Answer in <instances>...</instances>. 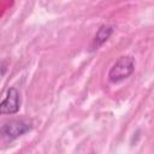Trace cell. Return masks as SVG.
<instances>
[{
	"label": "cell",
	"instance_id": "277c9868",
	"mask_svg": "<svg viewBox=\"0 0 154 154\" xmlns=\"http://www.w3.org/2000/svg\"><path fill=\"white\" fill-rule=\"evenodd\" d=\"M112 32H113V28L111 25H106L105 24V25L100 26V29L97 30V32L95 35V38H94V48H97L101 45H103L109 38Z\"/></svg>",
	"mask_w": 154,
	"mask_h": 154
},
{
	"label": "cell",
	"instance_id": "6da1fadb",
	"mask_svg": "<svg viewBox=\"0 0 154 154\" xmlns=\"http://www.w3.org/2000/svg\"><path fill=\"white\" fill-rule=\"evenodd\" d=\"M135 70V59L130 55H122L113 64L108 72V79L112 83L122 82L128 78Z\"/></svg>",
	"mask_w": 154,
	"mask_h": 154
},
{
	"label": "cell",
	"instance_id": "7a4b0ae2",
	"mask_svg": "<svg viewBox=\"0 0 154 154\" xmlns=\"http://www.w3.org/2000/svg\"><path fill=\"white\" fill-rule=\"evenodd\" d=\"M31 129V123L26 120H11L1 126L0 135L6 140H14Z\"/></svg>",
	"mask_w": 154,
	"mask_h": 154
},
{
	"label": "cell",
	"instance_id": "3957f363",
	"mask_svg": "<svg viewBox=\"0 0 154 154\" xmlns=\"http://www.w3.org/2000/svg\"><path fill=\"white\" fill-rule=\"evenodd\" d=\"M20 97L16 88H10L7 90L6 97L0 102V114H14L19 111Z\"/></svg>",
	"mask_w": 154,
	"mask_h": 154
}]
</instances>
